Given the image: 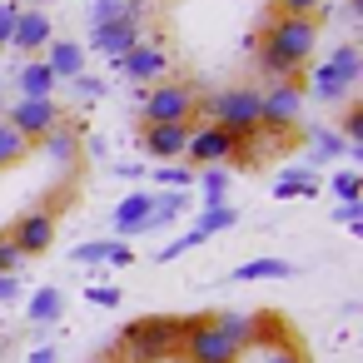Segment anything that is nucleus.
I'll return each mask as SVG.
<instances>
[{
  "instance_id": "nucleus-1",
  "label": "nucleus",
  "mask_w": 363,
  "mask_h": 363,
  "mask_svg": "<svg viewBox=\"0 0 363 363\" xmlns=\"http://www.w3.org/2000/svg\"><path fill=\"white\" fill-rule=\"evenodd\" d=\"M318 45V21L308 16H269L264 35H259V70L274 80H298L303 65L313 60Z\"/></svg>"
},
{
  "instance_id": "nucleus-2",
  "label": "nucleus",
  "mask_w": 363,
  "mask_h": 363,
  "mask_svg": "<svg viewBox=\"0 0 363 363\" xmlns=\"http://www.w3.org/2000/svg\"><path fill=\"white\" fill-rule=\"evenodd\" d=\"M199 110H209V125L224 130L229 140H239V145L259 140V85H229V90L209 95Z\"/></svg>"
},
{
  "instance_id": "nucleus-3",
  "label": "nucleus",
  "mask_w": 363,
  "mask_h": 363,
  "mask_svg": "<svg viewBox=\"0 0 363 363\" xmlns=\"http://www.w3.org/2000/svg\"><path fill=\"white\" fill-rule=\"evenodd\" d=\"M179 333H184L179 318H160V313H155V318L130 323V328L120 333V343H125L130 363H164V358L179 353Z\"/></svg>"
},
{
  "instance_id": "nucleus-4",
  "label": "nucleus",
  "mask_w": 363,
  "mask_h": 363,
  "mask_svg": "<svg viewBox=\"0 0 363 363\" xmlns=\"http://www.w3.org/2000/svg\"><path fill=\"white\" fill-rule=\"evenodd\" d=\"M303 80H274L259 90V135H289L303 125Z\"/></svg>"
},
{
  "instance_id": "nucleus-5",
  "label": "nucleus",
  "mask_w": 363,
  "mask_h": 363,
  "mask_svg": "<svg viewBox=\"0 0 363 363\" xmlns=\"http://www.w3.org/2000/svg\"><path fill=\"white\" fill-rule=\"evenodd\" d=\"M179 323H184V333H179L184 363H239V348L209 323V313H184Z\"/></svg>"
},
{
  "instance_id": "nucleus-6",
  "label": "nucleus",
  "mask_w": 363,
  "mask_h": 363,
  "mask_svg": "<svg viewBox=\"0 0 363 363\" xmlns=\"http://www.w3.org/2000/svg\"><path fill=\"white\" fill-rule=\"evenodd\" d=\"M259 328H254V343L239 353V363H308V353L298 343H289V323L284 313H254Z\"/></svg>"
},
{
  "instance_id": "nucleus-7",
  "label": "nucleus",
  "mask_w": 363,
  "mask_h": 363,
  "mask_svg": "<svg viewBox=\"0 0 363 363\" xmlns=\"http://www.w3.org/2000/svg\"><path fill=\"white\" fill-rule=\"evenodd\" d=\"M199 105H204L199 85H189V80H160V85H155V90L145 95V125H155V120L194 125Z\"/></svg>"
},
{
  "instance_id": "nucleus-8",
  "label": "nucleus",
  "mask_w": 363,
  "mask_h": 363,
  "mask_svg": "<svg viewBox=\"0 0 363 363\" xmlns=\"http://www.w3.org/2000/svg\"><path fill=\"white\" fill-rule=\"evenodd\" d=\"M184 160L194 164V169H209V164H234L239 160V140H229L224 130H214V125H194L189 130V145H184Z\"/></svg>"
},
{
  "instance_id": "nucleus-9",
  "label": "nucleus",
  "mask_w": 363,
  "mask_h": 363,
  "mask_svg": "<svg viewBox=\"0 0 363 363\" xmlns=\"http://www.w3.org/2000/svg\"><path fill=\"white\" fill-rule=\"evenodd\" d=\"M6 239L26 254V259H35V254H45L50 244H55V209H45V204H35V209H26L11 229H6Z\"/></svg>"
},
{
  "instance_id": "nucleus-10",
  "label": "nucleus",
  "mask_w": 363,
  "mask_h": 363,
  "mask_svg": "<svg viewBox=\"0 0 363 363\" xmlns=\"http://www.w3.org/2000/svg\"><path fill=\"white\" fill-rule=\"evenodd\" d=\"M60 120H65V115H60V105H55V100H16V105L6 110V125H11L16 135H26L30 145H40Z\"/></svg>"
},
{
  "instance_id": "nucleus-11",
  "label": "nucleus",
  "mask_w": 363,
  "mask_h": 363,
  "mask_svg": "<svg viewBox=\"0 0 363 363\" xmlns=\"http://www.w3.org/2000/svg\"><path fill=\"white\" fill-rule=\"evenodd\" d=\"M50 40H55L50 11H45V6H21V16H16V30H11V45H16V50H26V55H40Z\"/></svg>"
},
{
  "instance_id": "nucleus-12",
  "label": "nucleus",
  "mask_w": 363,
  "mask_h": 363,
  "mask_svg": "<svg viewBox=\"0 0 363 363\" xmlns=\"http://www.w3.org/2000/svg\"><path fill=\"white\" fill-rule=\"evenodd\" d=\"M145 35H140V21H105V26H90V50H100V55H110V60H120V55H130L135 45H140Z\"/></svg>"
},
{
  "instance_id": "nucleus-13",
  "label": "nucleus",
  "mask_w": 363,
  "mask_h": 363,
  "mask_svg": "<svg viewBox=\"0 0 363 363\" xmlns=\"http://www.w3.org/2000/svg\"><path fill=\"white\" fill-rule=\"evenodd\" d=\"M120 70H125V80H169V50L164 45H155V40H140L130 55H120L115 60Z\"/></svg>"
},
{
  "instance_id": "nucleus-14",
  "label": "nucleus",
  "mask_w": 363,
  "mask_h": 363,
  "mask_svg": "<svg viewBox=\"0 0 363 363\" xmlns=\"http://www.w3.org/2000/svg\"><path fill=\"white\" fill-rule=\"evenodd\" d=\"M189 130L194 125H174V120H155L140 130V145L150 160H184V145H189Z\"/></svg>"
},
{
  "instance_id": "nucleus-15",
  "label": "nucleus",
  "mask_w": 363,
  "mask_h": 363,
  "mask_svg": "<svg viewBox=\"0 0 363 363\" xmlns=\"http://www.w3.org/2000/svg\"><path fill=\"white\" fill-rule=\"evenodd\" d=\"M45 70H50L55 80L85 75V45H80V40H50V45H45Z\"/></svg>"
},
{
  "instance_id": "nucleus-16",
  "label": "nucleus",
  "mask_w": 363,
  "mask_h": 363,
  "mask_svg": "<svg viewBox=\"0 0 363 363\" xmlns=\"http://www.w3.org/2000/svg\"><path fill=\"white\" fill-rule=\"evenodd\" d=\"M150 209H155V194H125V199L115 204L110 224H115L120 234H140V229H145V219H150Z\"/></svg>"
},
{
  "instance_id": "nucleus-17",
  "label": "nucleus",
  "mask_w": 363,
  "mask_h": 363,
  "mask_svg": "<svg viewBox=\"0 0 363 363\" xmlns=\"http://www.w3.org/2000/svg\"><path fill=\"white\" fill-rule=\"evenodd\" d=\"M209 323H214V328H219V333H224V338H229L239 353L254 343V328H259V318H254V313H234V308H219V313H209Z\"/></svg>"
},
{
  "instance_id": "nucleus-18",
  "label": "nucleus",
  "mask_w": 363,
  "mask_h": 363,
  "mask_svg": "<svg viewBox=\"0 0 363 363\" xmlns=\"http://www.w3.org/2000/svg\"><path fill=\"white\" fill-rule=\"evenodd\" d=\"M348 90H358V80H363V50H358V40H343V45H333V55L323 60Z\"/></svg>"
},
{
  "instance_id": "nucleus-19",
  "label": "nucleus",
  "mask_w": 363,
  "mask_h": 363,
  "mask_svg": "<svg viewBox=\"0 0 363 363\" xmlns=\"http://www.w3.org/2000/svg\"><path fill=\"white\" fill-rule=\"evenodd\" d=\"M303 95H313V100H323V105H348V100H353V90H348V85H343L328 65H318V70L308 75Z\"/></svg>"
},
{
  "instance_id": "nucleus-20",
  "label": "nucleus",
  "mask_w": 363,
  "mask_h": 363,
  "mask_svg": "<svg viewBox=\"0 0 363 363\" xmlns=\"http://www.w3.org/2000/svg\"><path fill=\"white\" fill-rule=\"evenodd\" d=\"M40 150H45L55 164H75V160H80V130H70V125L60 120V125L40 140Z\"/></svg>"
},
{
  "instance_id": "nucleus-21",
  "label": "nucleus",
  "mask_w": 363,
  "mask_h": 363,
  "mask_svg": "<svg viewBox=\"0 0 363 363\" xmlns=\"http://www.w3.org/2000/svg\"><path fill=\"white\" fill-rule=\"evenodd\" d=\"M30 155H35V145H30L26 135H16L6 120H0V174H6V169H21Z\"/></svg>"
},
{
  "instance_id": "nucleus-22",
  "label": "nucleus",
  "mask_w": 363,
  "mask_h": 363,
  "mask_svg": "<svg viewBox=\"0 0 363 363\" xmlns=\"http://www.w3.org/2000/svg\"><path fill=\"white\" fill-rule=\"evenodd\" d=\"M289 274H294L289 259H249V264H239L229 279H234V284H254V279H289Z\"/></svg>"
},
{
  "instance_id": "nucleus-23",
  "label": "nucleus",
  "mask_w": 363,
  "mask_h": 363,
  "mask_svg": "<svg viewBox=\"0 0 363 363\" xmlns=\"http://www.w3.org/2000/svg\"><path fill=\"white\" fill-rule=\"evenodd\" d=\"M50 90H55V75L45 70V60H30L21 70V100H50Z\"/></svg>"
},
{
  "instance_id": "nucleus-24",
  "label": "nucleus",
  "mask_w": 363,
  "mask_h": 363,
  "mask_svg": "<svg viewBox=\"0 0 363 363\" xmlns=\"http://www.w3.org/2000/svg\"><path fill=\"white\" fill-rule=\"evenodd\" d=\"M140 11H145V0H95L90 6V26H105V21H140Z\"/></svg>"
},
{
  "instance_id": "nucleus-25",
  "label": "nucleus",
  "mask_w": 363,
  "mask_h": 363,
  "mask_svg": "<svg viewBox=\"0 0 363 363\" xmlns=\"http://www.w3.org/2000/svg\"><path fill=\"white\" fill-rule=\"evenodd\" d=\"M65 313V294L60 289H35L30 294V323H55Z\"/></svg>"
},
{
  "instance_id": "nucleus-26",
  "label": "nucleus",
  "mask_w": 363,
  "mask_h": 363,
  "mask_svg": "<svg viewBox=\"0 0 363 363\" xmlns=\"http://www.w3.org/2000/svg\"><path fill=\"white\" fill-rule=\"evenodd\" d=\"M234 224H239V209L219 204V209H204V214L194 219V234H199V239H214V234H224V229H234Z\"/></svg>"
},
{
  "instance_id": "nucleus-27",
  "label": "nucleus",
  "mask_w": 363,
  "mask_h": 363,
  "mask_svg": "<svg viewBox=\"0 0 363 363\" xmlns=\"http://www.w3.org/2000/svg\"><path fill=\"white\" fill-rule=\"evenodd\" d=\"M184 194H155V209H150V219H145V229H160V224H174L179 214H184ZM140 229V234H145Z\"/></svg>"
},
{
  "instance_id": "nucleus-28",
  "label": "nucleus",
  "mask_w": 363,
  "mask_h": 363,
  "mask_svg": "<svg viewBox=\"0 0 363 363\" xmlns=\"http://www.w3.org/2000/svg\"><path fill=\"white\" fill-rule=\"evenodd\" d=\"M199 184H204V209H219L224 194H229V169H224V164H209V169L199 174Z\"/></svg>"
},
{
  "instance_id": "nucleus-29",
  "label": "nucleus",
  "mask_w": 363,
  "mask_h": 363,
  "mask_svg": "<svg viewBox=\"0 0 363 363\" xmlns=\"http://www.w3.org/2000/svg\"><path fill=\"white\" fill-rule=\"evenodd\" d=\"M274 194H279V199H289V194H318V179L303 174V169H284V174L274 179Z\"/></svg>"
},
{
  "instance_id": "nucleus-30",
  "label": "nucleus",
  "mask_w": 363,
  "mask_h": 363,
  "mask_svg": "<svg viewBox=\"0 0 363 363\" xmlns=\"http://www.w3.org/2000/svg\"><path fill=\"white\" fill-rule=\"evenodd\" d=\"M269 16H308V21H318V16H328V0H269Z\"/></svg>"
},
{
  "instance_id": "nucleus-31",
  "label": "nucleus",
  "mask_w": 363,
  "mask_h": 363,
  "mask_svg": "<svg viewBox=\"0 0 363 363\" xmlns=\"http://www.w3.org/2000/svg\"><path fill=\"white\" fill-rule=\"evenodd\" d=\"M338 140H343V145H363V105H353V100H348L343 125H338Z\"/></svg>"
},
{
  "instance_id": "nucleus-32",
  "label": "nucleus",
  "mask_w": 363,
  "mask_h": 363,
  "mask_svg": "<svg viewBox=\"0 0 363 363\" xmlns=\"http://www.w3.org/2000/svg\"><path fill=\"white\" fill-rule=\"evenodd\" d=\"M155 184H160V189H164V184H169V189H184V184H194V169H189V164H160V169H155Z\"/></svg>"
},
{
  "instance_id": "nucleus-33",
  "label": "nucleus",
  "mask_w": 363,
  "mask_h": 363,
  "mask_svg": "<svg viewBox=\"0 0 363 363\" xmlns=\"http://www.w3.org/2000/svg\"><path fill=\"white\" fill-rule=\"evenodd\" d=\"M308 145H313V150H318V155H328V160H333V155H343V150H348V145H343V140H338V130H308Z\"/></svg>"
},
{
  "instance_id": "nucleus-34",
  "label": "nucleus",
  "mask_w": 363,
  "mask_h": 363,
  "mask_svg": "<svg viewBox=\"0 0 363 363\" xmlns=\"http://www.w3.org/2000/svg\"><path fill=\"white\" fill-rule=\"evenodd\" d=\"M75 264H105L110 259V239H90V244H75V254H70Z\"/></svg>"
},
{
  "instance_id": "nucleus-35",
  "label": "nucleus",
  "mask_w": 363,
  "mask_h": 363,
  "mask_svg": "<svg viewBox=\"0 0 363 363\" xmlns=\"http://www.w3.org/2000/svg\"><path fill=\"white\" fill-rule=\"evenodd\" d=\"M199 244H204V239H199V234H194V229H189V234H184V239H174V244H164V249H160V254H155V259H160V264H169V259H179V254H184V249H199Z\"/></svg>"
},
{
  "instance_id": "nucleus-36",
  "label": "nucleus",
  "mask_w": 363,
  "mask_h": 363,
  "mask_svg": "<svg viewBox=\"0 0 363 363\" xmlns=\"http://www.w3.org/2000/svg\"><path fill=\"white\" fill-rule=\"evenodd\" d=\"M21 264H26V254H21V249H16L6 234H0V274H16Z\"/></svg>"
},
{
  "instance_id": "nucleus-37",
  "label": "nucleus",
  "mask_w": 363,
  "mask_h": 363,
  "mask_svg": "<svg viewBox=\"0 0 363 363\" xmlns=\"http://www.w3.org/2000/svg\"><path fill=\"white\" fill-rule=\"evenodd\" d=\"M16 16H21V6H16V0H0V45H11V30H16Z\"/></svg>"
},
{
  "instance_id": "nucleus-38",
  "label": "nucleus",
  "mask_w": 363,
  "mask_h": 363,
  "mask_svg": "<svg viewBox=\"0 0 363 363\" xmlns=\"http://www.w3.org/2000/svg\"><path fill=\"white\" fill-rule=\"evenodd\" d=\"M75 90H80V100H100L105 95V80L100 75H75Z\"/></svg>"
},
{
  "instance_id": "nucleus-39",
  "label": "nucleus",
  "mask_w": 363,
  "mask_h": 363,
  "mask_svg": "<svg viewBox=\"0 0 363 363\" xmlns=\"http://www.w3.org/2000/svg\"><path fill=\"white\" fill-rule=\"evenodd\" d=\"M333 194H338L343 204H348V199H358V174H353V169H343V174L333 179Z\"/></svg>"
},
{
  "instance_id": "nucleus-40",
  "label": "nucleus",
  "mask_w": 363,
  "mask_h": 363,
  "mask_svg": "<svg viewBox=\"0 0 363 363\" xmlns=\"http://www.w3.org/2000/svg\"><path fill=\"white\" fill-rule=\"evenodd\" d=\"M11 298H21V279L16 274H0V303H11Z\"/></svg>"
},
{
  "instance_id": "nucleus-41",
  "label": "nucleus",
  "mask_w": 363,
  "mask_h": 363,
  "mask_svg": "<svg viewBox=\"0 0 363 363\" xmlns=\"http://www.w3.org/2000/svg\"><path fill=\"white\" fill-rule=\"evenodd\" d=\"M130 259H135V249L120 244V239H110V259H105V264H130Z\"/></svg>"
},
{
  "instance_id": "nucleus-42",
  "label": "nucleus",
  "mask_w": 363,
  "mask_h": 363,
  "mask_svg": "<svg viewBox=\"0 0 363 363\" xmlns=\"http://www.w3.org/2000/svg\"><path fill=\"white\" fill-rule=\"evenodd\" d=\"M90 303H100V308H115V303H120V289H90Z\"/></svg>"
},
{
  "instance_id": "nucleus-43",
  "label": "nucleus",
  "mask_w": 363,
  "mask_h": 363,
  "mask_svg": "<svg viewBox=\"0 0 363 363\" xmlns=\"http://www.w3.org/2000/svg\"><path fill=\"white\" fill-rule=\"evenodd\" d=\"M358 214H363V209H358V199H348V204L338 209V219H343V224H358Z\"/></svg>"
},
{
  "instance_id": "nucleus-44",
  "label": "nucleus",
  "mask_w": 363,
  "mask_h": 363,
  "mask_svg": "<svg viewBox=\"0 0 363 363\" xmlns=\"http://www.w3.org/2000/svg\"><path fill=\"white\" fill-rule=\"evenodd\" d=\"M30 363H55V348H35V353H30Z\"/></svg>"
},
{
  "instance_id": "nucleus-45",
  "label": "nucleus",
  "mask_w": 363,
  "mask_h": 363,
  "mask_svg": "<svg viewBox=\"0 0 363 363\" xmlns=\"http://www.w3.org/2000/svg\"><path fill=\"white\" fill-rule=\"evenodd\" d=\"M90 363H105V358H90Z\"/></svg>"
}]
</instances>
